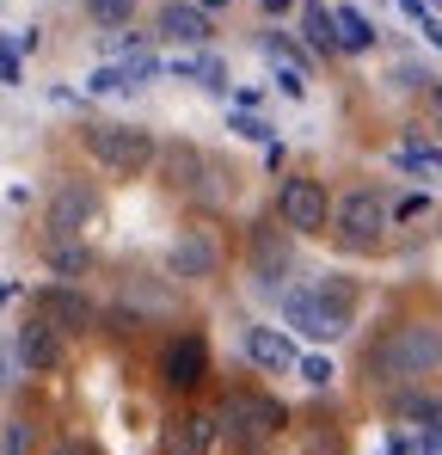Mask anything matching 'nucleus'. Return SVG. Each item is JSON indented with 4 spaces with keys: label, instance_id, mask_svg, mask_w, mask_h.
I'll return each instance as SVG.
<instances>
[{
    "label": "nucleus",
    "instance_id": "obj_1",
    "mask_svg": "<svg viewBox=\"0 0 442 455\" xmlns=\"http://www.w3.org/2000/svg\"><path fill=\"white\" fill-rule=\"evenodd\" d=\"M430 370H442V326H430V320H406V326L381 332V345L368 351V376L387 387L424 381Z\"/></svg>",
    "mask_w": 442,
    "mask_h": 455
},
{
    "label": "nucleus",
    "instance_id": "obj_2",
    "mask_svg": "<svg viewBox=\"0 0 442 455\" xmlns=\"http://www.w3.org/2000/svg\"><path fill=\"white\" fill-rule=\"evenodd\" d=\"M86 148H92V160H99V166L123 172V179H142L147 166L160 160L154 136H147V130H136V124H92V130H86Z\"/></svg>",
    "mask_w": 442,
    "mask_h": 455
},
{
    "label": "nucleus",
    "instance_id": "obj_3",
    "mask_svg": "<svg viewBox=\"0 0 442 455\" xmlns=\"http://www.w3.org/2000/svg\"><path fill=\"white\" fill-rule=\"evenodd\" d=\"M216 419H221V431H227L233 443H246V450H258L264 437L283 431V406H277L271 394H252V387H233L216 406Z\"/></svg>",
    "mask_w": 442,
    "mask_h": 455
},
{
    "label": "nucleus",
    "instance_id": "obj_4",
    "mask_svg": "<svg viewBox=\"0 0 442 455\" xmlns=\"http://www.w3.org/2000/svg\"><path fill=\"white\" fill-rule=\"evenodd\" d=\"M338 240L351 246V252H368V246H381V234H387V197L375 191V185H357L351 197H338Z\"/></svg>",
    "mask_w": 442,
    "mask_h": 455
},
{
    "label": "nucleus",
    "instance_id": "obj_5",
    "mask_svg": "<svg viewBox=\"0 0 442 455\" xmlns=\"http://www.w3.org/2000/svg\"><path fill=\"white\" fill-rule=\"evenodd\" d=\"M277 216H283L295 234H326V222H332L338 210H332V197H326L320 179H289L283 197H277Z\"/></svg>",
    "mask_w": 442,
    "mask_h": 455
},
{
    "label": "nucleus",
    "instance_id": "obj_6",
    "mask_svg": "<svg viewBox=\"0 0 442 455\" xmlns=\"http://www.w3.org/2000/svg\"><path fill=\"white\" fill-rule=\"evenodd\" d=\"M283 320L295 332H307V339H338L351 326V314H338L320 290H283Z\"/></svg>",
    "mask_w": 442,
    "mask_h": 455
},
{
    "label": "nucleus",
    "instance_id": "obj_7",
    "mask_svg": "<svg viewBox=\"0 0 442 455\" xmlns=\"http://www.w3.org/2000/svg\"><path fill=\"white\" fill-rule=\"evenodd\" d=\"M289 265H295V228L283 222H258L252 228V271L258 277H271V283H283L289 277Z\"/></svg>",
    "mask_w": 442,
    "mask_h": 455
},
{
    "label": "nucleus",
    "instance_id": "obj_8",
    "mask_svg": "<svg viewBox=\"0 0 442 455\" xmlns=\"http://www.w3.org/2000/svg\"><path fill=\"white\" fill-rule=\"evenodd\" d=\"M19 357H25V370L31 376H50V370H62V357H68V345H62V332H56V320H25L19 326Z\"/></svg>",
    "mask_w": 442,
    "mask_h": 455
},
{
    "label": "nucleus",
    "instance_id": "obj_9",
    "mask_svg": "<svg viewBox=\"0 0 442 455\" xmlns=\"http://www.w3.org/2000/svg\"><path fill=\"white\" fill-rule=\"evenodd\" d=\"M166 271L178 277V283H203V277H216V240L209 234H178L172 246H166Z\"/></svg>",
    "mask_w": 442,
    "mask_h": 455
},
{
    "label": "nucleus",
    "instance_id": "obj_10",
    "mask_svg": "<svg viewBox=\"0 0 442 455\" xmlns=\"http://www.w3.org/2000/svg\"><path fill=\"white\" fill-rule=\"evenodd\" d=\"M221 437V419L216 412H178L166 425V455H209Z\"/></svg>",
    "mask_w": 442,
    "mask_h": 455
},
{
    "label": "nucleus",
    "instance_id": "obj_11",
    "mask_svg": "<svg viewBox=\"0 0 442 455\" xmlns=\"http://www.w3.org/2000/svg\"><path fill=\"white\" fill-rule=\"evenodd\" d=\"M92 216H99V197H92L86 185H62L56 204H50V234H56V240H74Z\"/></svg>",
    "mask_w": 442,
    "mask_h": 455
},
{
    "label": "nucleus",
    "instance_id": "obj_12",
    "mask_svg": "<svg viewBox=\"0 0 442 455\" xmlns=\"http://www.w3.org/2000/svg\"><path fill=\"white\" fill-rule=\"evenodd\" d=\"M160 370H166V381L172 387H197V381L209 376V351H203V339H172L166 345V357H160Z\"/></svg>",
    "mask_w": 442,
    "mask_h": 455
},
{
    "label": "nucleus",
    "instance_id": "obj_13",
    "mask_svg": "<svg viewBox=\"0 0 442 455\" xmlns=\"http://www.w3.org/2000/svg\"><path fill=\"white\" fill-rule=\"evenodd\" d=\"M246 357H252L258 370H295V363H301L295 345L277 332V326H252V332H246Z\"/></svg>",
    "mask_w": 442,
    "mask_h": 455
},
{
    "label": "nucleus",
    "instance_id": "obj_14",
    "mask_svg": "<svg viewBox=\"0 0 442 455\" xmlns=\"http://www.w3.org/2000/svg\"><path fill=\"white\" fill-rule=\"evenodd\" d=\"M37 314L56 320V326H86L92 320V307H86L80 290H37Z\"/></svg>",
    "mask_w": 442,
    "mask_h": 455
},
{
    "label": "nucleus",
    "instance_id": "obj_15",
    "mask_svg": "<svg viewBox=\"0 0 442 455\" xmlns=\"http://www.w3.org/2000/svg\"><path fill=\"white\" fill-rule=\"evenodd\" d=\"M160 31H166V37H178V44H203V37H209V12L166 0V6H160Z\"/></svg>",
    "mask_w": 442,
    "mask_h": 455
},
{
    "label": "nucleus",
    "instance_id": "obj_16",
    "mask_svg": "<svg viewBox=\"0 0 442 455\" xmlns=\"http://www.w3.org/2000/svg\"><path fill=\"white\" fill-rule=\"evenodd\" d=\"M338 44H344V50H368V44H375V25H368L363 12L344 6V12H338Z\"/></svg>",
    "mask_w": 442,
    "mask_h": 455
},
{
    "label": "nucleus",
    "instance_id": "obj_17",
    "mask_svg": "<svg viewBox=\"0 0 442 455\" xmlns=\"http://www.w3.org/2000/svg\"><path fill=\"white\" fill-rule=\"evenodd\" d=\"M50 259H56V271H68V277H80V271L92 265V252H86V246H74V240H56V246H50Z\"/></svg>",
    "mask_w": 442,
    "mask_h": 455
},
{
    "label": "nucleus",
    "instance_id": "obj_18",
    "mask_svg": "<svg viewBox=\"0 0 442 455\" xmlns=\"http://www.w3.org/2000/svg\"><path fill=\"white\" fill-rule=\"evenodd\" d=\"M307 44H313V50H332V44H338V19H326L320 6H307Z\"/></svg>",
    "mask_w": 442,
    "mask_h": 455
},
{
    "label": "nucleus",
    "instance_id": "obj_19",
    "mask_svg": "<svg viewBox=\"0 0 442 455\" xmlns=\"http://www.w3.org/2000/svg\"><path fill=\"white\" fill-rule=\"evenodd\" d=\"M86 12H92L99 25H130V12H136V0H86Z\"/></svg>",
    "mask_w": 442,
    "mask_h": 455
},
{
    "label": "nucleus",
    "instance_id": "obj_20",
    "mask_svg": "<svg viewBox=\"0 0 442 455\" xmlns=\"http://www.w3.org/2000/svg\"><path fill=\"white\" fill-rule=\"evenodd\" d=\"M399 166H418V172H442V148H424V142H406V148H399Z\"/></svg>",
    "mask_w": 442,
    "mask_h": 455
},
{
    "label": "nucleus",
    "instance_id": "obj_21",
    "mask_svg": "<svg viewBox=\"0 0 442 455\" xmlns=\"http://www.w3.org/2000/svg\"><path fill=\"white\" fill-rule=\"evenodd\" d=\"M412 450H418V455H442V425H418Z\"/></svg>",
    "mask_w": 442,
    "mask_h": 455
},
{
    "label": "nucleus",
    "instance_id": "obj_22",
    "mask_svg": "<svg viewBox=\"0 0 442 455\" xmlns=\"http://www.w3.org/2000/svg\"><path fill=\"white\" fill-rule=\"evenodd\" d=\"M301 381L326 387V381H332V363H326V357H307V363H301Z\"/></svg>",
    "mask_w": 442,
    "mask_h": 455
},
{
    "label": "nucleus",
    "instance_id": "obj_23",
    "mask_svg": "<svg viewBox=\"0 0 442 455\" xmlns=\"http://www.w3.org/2000/svg\"><path fill=\"white\" fill-rule=\"evenodd\" d=\"M406 12H412V19L424 25V37H430V44L442 50V25H437V19H424V6H418V0H406Z\"/></svg>",
    "mask_w": 442,
    "mask_h": 455
},
{
    "label": "nucleus",
    "instance_id": "obj_24",
    "mask_svg": "<svg viewBox=\"0 0 442 455\" xmlns=\"http://www.w3.org/2000/svg\"><path fill=\"white\" fill-rule=\"evenodd\" d=\"M227 130H240V136H252V142H271V130H264V124H258V117H233V124H227Z\"/></svg>",
    "mask_w": 442,
    "mask_h": 455
},
{
    "label": "nucleus",
    "instance_id": "obj_25",
    "mask_svg": "<svg viewBox=\"0 0 442 455\" xmlns=\"http://www.w3.org/2000/svg\"><path fill=\"white\" fill-rule=\"evenodd\" d=\"M117 86H123V68H99L92 75V92H117Z\"/></svg>",
    "mask_w": 442,
    "mask_h": 455
},
{
    "label": "nucleus",
    "instance_id": "obj_26",
    "mask_svg": "<svg viewBox=\"0 0 442 455\" xmlns=\"http://www.w3.org/2000/svg\"><path fill=\"white\" fill-rule=\"evenodd\" d=\"M424 210H430V197H406L393 216H399V222H412V216H424Z\"/></svg>",
    "mask_w": 442,
    "mask_h": 455
},
{
    "label": "nucleus",
    "instance_id": "obj_27",
    "mask_svg": "<svg viewBox=\"0 0 442 455\" xmlns=\"http://www.w3.org/2000/svg\"><path fill=\"white\" fill-rule=\"evenodd\" d=\"M25 450H31V437H25V431L12 425V431H6V455H25Z\"/></svg>",
    "mask_w": 442,
    "mask_h": 455
},
{
    "label": "nucleus",
    "instance_id": "obj_28",
    "mask_svg": "<svg viewBox=\"0 0 442 455\" xmlns=\"http://www.w3.org/2000/svg\"><path fill=\"white\" fill-rule=\"evenodd\" d=\"M0 80H19V56L12 50H0Z\"/></svg>",
    "mask_w": 442,
    "mask_h": 455
},
{
    "label": "nucleus",
    "instance_id": "obj_29",
    "mask_svg": "<svg viewBox=\"0 0 442 455\" xmlns=\"http://www.w3.org/2000/svg\"><path fill=\"white\" fill-rule=\"evenodd\" d=\"M430 111H437V124H442V80L430 86Z\"/></svg>",
    "mask_w": 442,
    "mask_h": 455
},
{
    "label": "nucleus",
    "instance_id": "obj_30",
    "mask_svg": "<svg viewBox=\"0 0 442 455\" xmlns=\"http://www.w3.org/2000/svg\"><path fill=\"white\" fill-rule=\"evenodd\" d=\"M393 455H418V450H412V443H393Z\"/></svg>",
    "mask_w": 442,
    "mask_h": 455
},
{
    "label": "nucleus",
    "instance_id": "obj_31",
    "mask_svg": "<svg viewBox=\"0 0 442 455\" xmlns=\"http://www.w3.org/2000/svg\"><path fill=\"white\" fill-rule=\"evenodd\" d=\"M264 6H271V12H283V6H289V0H264Z\"/></svg>",
    "mask_w": 442,
    "mask_h": 455
},
{
    "label": "nucleus",
    "instance_id": "obj_32",
    "mask_svg": "<svg viewBox=\"0 0 442 455\" xmlns=\"http://www.w3.org/2000/svg\"><path fill=\"white\" fill-rule=\"evenodd\" d=\"M252 455H258V450H252Z\"/></svg>",
    "mask_w": 442,
    "mask_h": 455
}]
</instances>
